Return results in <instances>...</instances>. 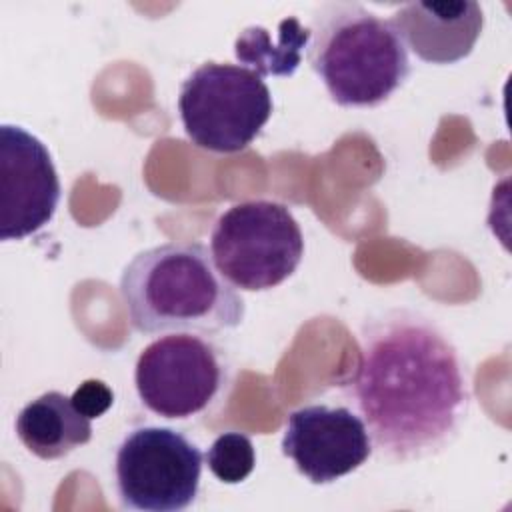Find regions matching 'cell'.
<instances>
[{
  "mask_svg": "<svg viewBox=\"0 0 512 512\" xmlns=\"http://www.w3.org/2000/svg\"><path fill=\"white\" fill-rule=\"evenodd\" d=\"M358 340V364L340 388L372 448L400 464L448 448L472 402L466 364L450 336L418 310L392 308L368 318Z\"/></svg>",
  "mask_w": 512,
  "mask_h": 512,
  "instance_id": "6da1fadb",
  "label": "cell"
},
{
  "mask_svg": "<svg viewBox=\"0 0 512 512\" xmlns=\"http://www.w3.org/2000/svg\"><path fill=\"white\" fill-rule=\"evenodd\" d=\"M140 334H218L242 324L246 306L200 242H166L138 252L118 282Z\"/></svg>",
  "mask_w": 512,
  "mask_h": 512,
  "instance_id": "7a4b0ae2",
  "label": "cell"
},
{
  "mask_svg": "<svg viewBox=\"0 0 512 512\" xmlns=\"http://www.w3.org/2000/svg\"><path fill=\"white\" fill-rule=\"evenodd\" d=\"M308 62L344 108H374L410 76L408 48L390 24L358 2H326L312 12Z\"/></svg>",
  "mask_w": 512,
  "mask_h": 512,
  "instance_id": "3957f363",
  "label": "cell"
},
{
  "mask_svg": "<svg viewBox=\"0 0 512 512\" xmlns=\"http://www.w3.org/2000/svg\"><path fill=\"white\" fill-rule=\"evenodd\" d=\"M274 110L264 78L230 62H204L180 84L178 112L188 140L210 152L248 148Z\"/></svg>",
  "mask_w": 512,
  "mask_h": 512,
  "instance_id": "277c9868",
  "label": "cell"
},
{
  "mask_svg": "<svg viewBox=\"0 0 512 512\" xmlns=\"http://www.w3.org/2000/svg\"><path fill=\"white\" fill-rule=\"evenodd\" d=\"M210 254L234 288L264 292L296 272L304 256V236L286 204L246 200L216 218Z\"/></svg>",
  "mask_w": 512,
  "mask_h": 512,
  "instance_id": "5b68a950",
  "label": "cell"
},
{
  "mask_svg": "<svg viewBox=\"0 0 512 512\" xmlns=\"http://www.w3.org/2000/svg\"><path fill=\"white\" fill-rule=\"evenodd\" d=\"M230 380L224 350L194 332L162 334L140 352L134 368L140 402L168 420L212 412L226 398Z\"/></svg>",
  "mask_w": 512,
  "mask_h": 512,
  "instance_id": "8992f818",
  "label": "cell"
},
{
  "mask_svg": "<svg viewBox=\"0 0 512 512\" xmlns=\"http://www.w3.org/2000/svg\"><path fill=\"white\" fill-rule=\"evenodd\" d=\"M202 462L200 448L174 428H132L114 456L120 506L142 512H182L194 506Z\"/></svg>",
  "mask_w": 512,
  "mask_h": 512,
  "instance_id": "52a82bcc",
  "label": "cell"
},
{
  "mask_svg": "<svg viewBox=\"0 0 512 512\" xmlns=\"http://www.w3.org/2000/svg\"><path fill=\"white\" fill-rule=\"evenodd\" d=\"M62 186L48 146L18 124L0 126V238L24 240L56 214Z\"/></svg>",
  "mask_w": 512,
  "mask_h": 512,
  "instance_id": "ba28073f",
  "label": "cell"
},
{
  "mask_svg": "<svg viewBox=\"0 0 512 512\" xmlns=\"http://www.w3.org/2000/svg\"><path fill=\"white\" fill-rule=\"evenodd\" d=\"M282 454L312 484H330L358 470L372 454L362 418L348 406L308 404L290 412Z\"/></svg>",
  "mask_w": 512,
  "mask_h": 512,
  "instance_id": "9c48e42d",
  "label": "cell"
},
{
  "mask_svg": "<svg viewBox=\"0 0 512 512\" xmlns=\"http://www.w3.org/2000/svg\"><path fill=\"white\" fill-rule=\"evenodd\" d=\"M388 20L420 60L454 64L474 50L484 28V10L474 0L406 2Z\"/></svg>",
  "mask_w": 512,
  "mask_h": 512,
  "instance_id": "30bf717a",
  "label": "cell"
},
{
  "mask_svg": "<svg viewBox=\"0 0 512 512\" xmlns=\"http://www.w3.org/2000/svg\"><path fill=\"white\" fill-rule=\"evenodd\" d=\"M16 436L28 452L42 460H58L92 438L90 418L58 390L30 400L16 416Z\"/></svg>",
  "mask_w": 512,
  "mask_h": 512,
  "instance_id": "8fae6325",
  "label": "cell"
},
{
  "mask_svg": "<svg viewBox=\"0 0 512 512\" xmlns=\"http://www.w3.org/2000/svg\"><path fill=\"white\" fill-rule=\"evenodd\" d=\"M308 40L310 28L290 16L280 20L276 42H272L270 30L264 26L244 28L234 42V54L242 66L258 72L262 78L292 76L302 62V50L308 46Z\"/></svg>",
  "mask_w": 512,
  "mask_h": 512,
  "instance_id": "7c38bea8",
  "label": "cell"
},
{
  "mask_svg": "<svg viewBox=\"0 0 512 512\" xmlns=\"http://www.w3.org/2000/svg\"><path fill=\"white\" fill-rule=\"evenodd\" d=\"M210 472L224 484L246 480L256 466V450L252 440L242 432L220 434L206 452Z\"/></svg>",
  "mask_w": 512,
  "mask_h": 512,
  "instance_id": "4fadbf2b",
  "label": "cell"
},
{
  "mask_svg": "<svg viewBox=\"0 0 512 512\" xmlns=\"http://www.w3.org/2000/svg\"><path fill=\"white\" fill-rule=\"evenodd\" d=\"M72 402L84 416L92 420L102 416L114 404V392L102 380L90 378L74 390Z\"/></svg>",
  "mask_w": 512,
  "mask_h": 512,
  "instance_id": "5bb4252c",
  "label": "cell"
}]
</instances>
